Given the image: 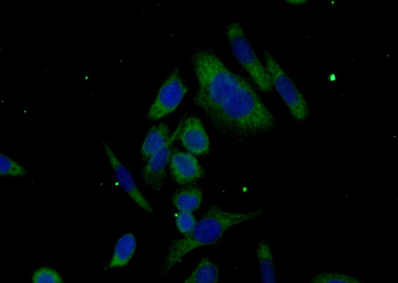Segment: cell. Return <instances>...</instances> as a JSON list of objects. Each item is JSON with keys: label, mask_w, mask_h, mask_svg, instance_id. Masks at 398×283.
<instances>
[{"label": "cell", "mask_w": 398, "mask_h": 283, "mask_svg": "<svg viewBox=\"0 0 398 283\" xmlns=\"http://www.w3.org/2000/svg\"><path fill=\"white\" fill-rule=\"evenodd\" d=\"M191 62L198 83L194 101L219 132L243 142L274 129L275 117L253 87L214 52L197 49Z\"/></svg>", "instance_id": "obj_1"}, {"label": "cell", "mask_w": 398, "mask_h": 283, "mask_svg": "<svg viewBox=\"0 0 398 283\" xmlns=\"http://www.w3.org/2000/svg\"><path fill=\"white\" fill-rule=\"evenodd\" d=\"M263 209L247 213H233L212 205L193 231L184 238L178 239L170 245L161 271L165 276L188 253L199 247L217 242L231 227L259 216Z\"/></svg>", "instance_id": "obj_2"}, {"label": "cell", "mask_w": 398, "mask_h": 283, "mask_svg": "<svg viewBox=\"0 0 398 283\" xmlns=\"http://www.w3.org/2000/svg\"><path fill=\"white\" fill-rule=\"evenodd\" d=\"M226 33L234 56L255 84L263 91L271 90L273 84L270 75L247 40L240 23H231Z\"/></svg>", "instance_id": "obj_3"}, {"label": "cell", "mask_w": 398, "mask_h": 283, "mask_svg": "<svg viewBox=\"0 0 398 283\" xmlns=\"http://www.w3.org/2000/svg\"><path fill=\"white\" fill-rule=\"evenodd\" d=\"M263 54L265 67L273 86L285 102L293 117L299 121L305 120L309 110L302 94L272 54L265 48L263 50Z\"/></svg>", "instance_id": "obj_4"}, {"label": "cell", "mask_w": 398, "mask_h": 283, "mask_svg": "<svg viewBox=\"0 0 398 283\" xmlns=\"http://www.w3.org/2000/svg\"><path fill=\"white\" fill-rule=\"evenodd\" d=\"M188 91L178 69H174L160 88L148 112L152 120L160 119L175 111Z\"/></svg>", "instance_id": "obj_5"}, {"label": "cell", "mask_w": 398, "mask_h": 283, "mask_svg": "<svg viewBox=\"0 0 398 283\" xmlns=\"http://www.w3.org/2000/svg\"><path fill=\"white\" fill-rule=\"evenodd\" d=\"M183 121H180L174 132L163 146L147 160L141 172L144 182L156 191H160L165 183L166 167L173 152V145L178 138Z\"/></svg>", "instance_id": "obj_6"}, {"label": "cell", "mask_w": 398, "mask_h": 283, "mask_svg": "<svg viewBox=\"0 0 398 283\" xmlns=\"http://www.w3.org/2000/svg\"><path fill=\"white\" fill-rule=\"evenodd\" d=\"M101 143L119 185L139 207L149 213H153V208L138 189L129 170L119 160L106 142L102 140Z\"/></svg>", "instance_id": "obj_7"}, {"label": "cell", "mask_w": 398, "mask_h": 283, "mask_svg": "<svg viewBox=\"0 0 398 283\" xmlns=\"http://www.w3.org/2000/svg\"><path fill=\"white\" fill-rule=\"evenodd\" d=\"M170 168L174 180L180 184H187L202 177L203 169L192 154L173 150Z\"/></svg>", "instance_id": "obj_8"}, {"label": "cell", "mask_w": 398, "mask_h": 283, "mask_svg": "<svg viewBox=\"0 0 398 283\" xmlns=\"http://www.w3.org/2000/svg\"><path fill=\"white\" fill-rule=\"evenodd\" d=\"M178 138L192 154L200 155L209 150L208 137L201 122L197 117H190L183 122Z\"/></svg>", "instance_id": "obj_9"}, {"label": "cell", "mask_w": 398, "mask_h": 283, "mask_svg": "<svg viewBox=\"0 0 398 283\" xmlns=\"http://www.w3.org/2000/svg\"><path fill=\"white\" fill-rule=\"evenodd\" d=\"M136 246L137 241L132 233H126L121 236L116 242L108 267L111 269L126 266L133 257Z\"/></svg>", "instance_id": "obj_10"}, {"label": "cell", "mask_w": 398, "mask_h": 283, "mask_svg": "<svg viewBox=\"0 0 398 283\" xmlns=\"http://www.w3.org/2000/svg\"><path fill=\"white\" fill-rule=\"evenodd\" d=\"M170 130L165 123L153 126L148 133L142 144L141 154L145 160L161 148L167 142L170 135Z\"/></svg>", "instance_id": "obj_11"}, {"label": "cell", "mask_w": 398, "mask_h": 283, "mask_svg": "<svg viewBox=\"0 0 398 283\" xmlns=\"http://www.w3.org/2000/svg\"><path fill=\"white\" fill-rule=\"evenodd\" d=\"M256 254L259 264L261 279L264 283H275L277 281L276 267L271 248L264 240L258 245Z\"/></svg>", "instance_id": "obj_12"}, {"label": "cell", "mask_w": 398, "mask_h": 283, "mask_svg": "<svg viewBox=\"0 0 398 283\" xmlns=\"http://www.w3.org/2000/svg\"><path fill=\"white\" fill-rule=\"evenodd\" d=\"M203 194L198 187H187L177 191L173 196V205L180 212H192L197 210L202 202Z\"/></svg>", "instance_id": "obj_13"}, {"label": "cell", "mask_w": 398, "mask_h": 283, "mask_svg": "<svg viewBox=\"0 0 398 283\" xmlns=\"http://www.w3.org/2000/svg\"><path fill=\"white\" fill-rule=\"evenodd\" d=\"M219 276L217 266L207 258H203L191 275L184 281L185 283H216Z\"/></svg>", "instance_id": "obj_14"}, {"label": "cell", "mask_w": 398, "mask_h": 283, "mask_svg": "<svg viewBox=\"0 0 398 283\" xmlns=\"http://www.w3.org/2000/svg\"><path fill=\"white\" fill-rule=\"evenodd\" d=\"M27 169L19 162L3 152L0 153V176L19 178L26 176Z\"/></svg>", "instance_id": "obj_15"}, {"label": "cell", "mask_w": 398, "mask_h": 283, "mask_svg": "<svg viewBox=\"0 0 398 283\" xmlns=\"http://www.w3.org/2000/svg\"><path fill=\"white\" fill-rule=\"evenodd\" d=\"M32 282L34 283H61L63 280L55 270L48 267H40L33 273Z\"/></svg>", "instance_id": "obj_16"}, {"label": "cell", "mask_w": 398, "mask_h": 283, "mask_svg": "<svg viewBox=\"0 0 398 283\" xmlns=\"http://www.w3.org/2000/svg\"><path fill=\"white\" fill-rule=\"evenodd\" d=\"M311 282L315 283H357L360 281L354 278L345 274L333 273H323L315 276Z\"/></svg>", "instance_id": "obj_17"}, {"label": "cell", "mask_w": 398, "mask_h": 283, "mask_svg": "<svg viewBox=\"0 0 398 283\" xmlns=\"http://www.w3.org/2000/svg\"><path fill=\"white\" fill-rule=\"evenodd\" d=\"M197 222L192 212H180L176 215L177 227L185 236L189 235L193 231Z\"/></svg>", "instance_id": "obj_18"}, {"label": "cell", "mask_w": 398, "mask_h": 283, "mask_svg": "<svg viewBox=\"0 0 398 283\" xmlns=\"http://www.w3.org/2000/svg\"><path fill=\"white\" fill-rule=\"evenodd\" d=\"M288 3L294 5H301L306 3L305 0H286Z\"/></svg>", "instance_id": "obj_19"}]
</instances>
